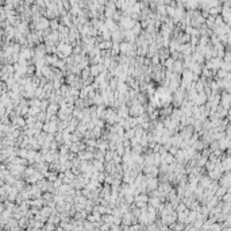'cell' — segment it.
Returning a JSON list of instances; mask_svg holds the SVG:
<instances>
[{
    "label": "cell",
    "instance_id": "7a4b0ae2",
    "mask_svg": "<svg viewBox=\"0 0 231 231\" xmlns=\"http://www.w3.org/2000/svg\"><path fill=\"white\" fill-rule=\"evenodd\" d=\"M43 130H45V131H49V133H56L57 124L54 123V120H52L50 123H46V124L43 126Z\"/></svg>",
    "mask_w": 231,
    "mask_h": 231
},
{
    "label": "cell",
    "instance_id": "5b68a950",
    "mask_svg": "<svg viewBox=\"0 0 231 231\" xmlns=\"http://www.w3.org/2000/svg\"><path fill=\"white\" fill-rule=\"evenodd\" d=\"M50 27H52L54 31H56V29L58 27V22L57 20H50Z\"/></svg>",
    "mask_w": 231,
    "mask_h": 231
},
{
    "label": "cell",
    "instance_id": "3957f363",
    "mask_svg": "<svg viewBox=\"0 0 231 231\" xmlns=\"http://www.w3.org/2000/svg\"><path fill=\"white\" fill-rule=\"evenodd\" d=\"M57 110H58V104L57 103H52L50 106H49V108H47V116L50 118V116H53V114H56L57 112Z\"/></svg>",
    "mask_w": 231,
    "mask_h": 231
},
{
    "label": "cell",
    "instance_id": "6da1fadb",
    "mask_svg": "<svg viewBox=\"0 0 231 231\" xmlns=\"http://www.w3.org/2000/svg\"><path fill=\"white\" fill-rule=\"evenodd\" d=\"M72 53V46L68 43H60L58 45V49H57V54H60V57H66L69 56Z\"/></svg>",
    "mask_w": 231,
    "mask_h": 231
},
{
    "label": "cell",
    "instance_id": "277c9868",
    "mask_svg": "<svg viewBox=\"0 0 231 231\" xmlns=\"http://www.w3.org/2000/svg\"><path fill=\"white\" fill-rule=\"evenodd\" d=\"M134 134H135L134 129H130V130H127V133H126V137H127V138H133Z\"/></svg>",
    "mask_w": 231,
    "mask_h": 231
}]
</instances>
